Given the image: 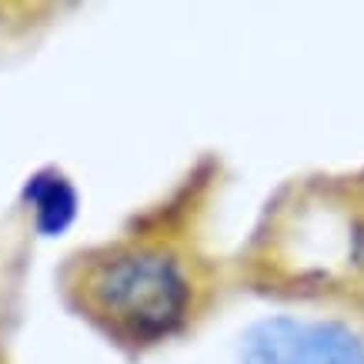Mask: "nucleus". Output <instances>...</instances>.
I'll use <instances>...</instances> for the list:
<instances>
[{"label":"nucleus","mask_w":364,"mask_h":364,"mask_svg":"<svg viewBox=\"0 0 364 364\" xmlns=\"http://www.w3.org/2000/svg\"><path fill=\"white\" fill-rule=\"evenodd\" d=\"M60 291L80 318L121 348L174 341L208 304V267L174 234H121L67 257Z\"/></svg>","instance_id":"f257e3e1"},{"label":"nucleus","mask_w":364,"mask_h":364,"mask_svg":"<svg viewBox=\"0 0 364 364\" xmlns=\"http://www.w3.org/2000/svg\"><path fill=\"white\" fill-rule=\"evenodd\" d=\"M241 364H364V338L328 318H267L244 334Z\"/></svg>","instance_id":"f03ea898"}]
</instances>
